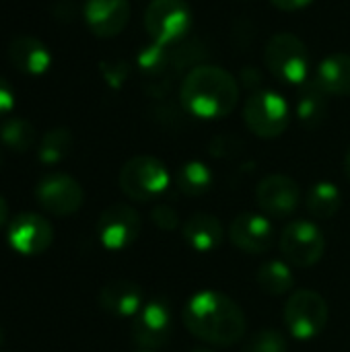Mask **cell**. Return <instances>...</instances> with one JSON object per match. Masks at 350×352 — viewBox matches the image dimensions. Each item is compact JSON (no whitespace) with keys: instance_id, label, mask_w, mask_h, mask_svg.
<instances>
[{"instance_id":"1","label":"cell","mask_w":350,"mask_h":352,"mask_svg":"<svg viewBox=\"0 0 350 352\" xmlns=\"http://www.w3.org/2000/svg\"><path fill=\"white\" fill-rule=\"evenodd\" d=\"M182 320L192 336L212 346L237 344L248 330L241 307L231 297L217 291L192 295L182 311Z\"/></svg>"},{"instance_id":"2","label":"cell","mask_w":350,"mask_h":352,"mask_svg":"<svg viewBox=\"0 0 350 352\" xmlns=\"http://www.w3.org/2000/svg\"><path fill=\"white\" fill-rule=\"evenodd\" d=\"M239 101V82L221 66L200 64L182 82V103L194 118H227Z\"/></svg>"},{"instance_id":"3","label":"cell","mask_w":350,"mask_h":352,"mask_svg":"<svg viewBox=\"0 0 350 352\" xmlns=\"http://www.w3.org/2000/svg\"><path fill=\"white\" fill-rule=\"evenodd\" d=\"M167 167L151 155H138L128 159L118 175L120 190L132 202H153L161 198L169 188Z\"/></svg>"},{"instance_id":"4","label":"cell","mask_w":350,"mask_h":352,"mask_svg":"<svg viewBox=\"0 0 350 352\" xmlns=\"http://www.w3.org/2000/svg\"><path fill=\"white\" fill-rule=\"evenodd\" d=\"M268 72L287 85H303L309 80V50L293 33H276L268 39L264 50Z\"/></svg>"},{"instance_id":"5","label":"cell","mask_w":350,"mask_h":352,"mask_svg":"<svg viewBox=\"0 0 350 352\" xmlns=\"http://www.w3.org/2000/svg\"><path fill=\"white\" fill-rule=\"evenodd\" d=\"M243 122L258 138H278L291 122V109L285 97L272 89L252 91L243 105Z\"/></svg>"},{"instance_id":"6","label":"cell","mask_w":350,"mask_h":352,"mask_svg":"<svg viewBox=\"0 0 350 352\" xmlns=\"http://www.w3.org/2000/svg\"><path fill=\"white\" fill-rule=\"evenodd\" d=\"M328 303L326 299L309 289H301L289 297L285 303V326L289 334L297 340H314L320 336L328 324Z\"/></svg>"},{"instance_id":"7","label":"cell","mask_w":350,"mask_h":352,"mask_svg":"<svg viewBox=\"0 0 350 352\" xmlns=\"http://www.w3.org/2000/svg\"><path fill=\"white\" fill-rule=\"evenodd\" d=\"M192 27V10L186 0H151L144 10V29L159 45L173 47Z\"/></svg>"},{"instance_id":"8","label":"cell","mask_w":350,"mask_h":352,"mask_svg":"<svg viewBox=\"0 0 350 352\" xmlns=\"http://www.w3.org/2000/svg\"><path fill=\"white\" fill-rule=\"evenodd\" d=\"M278 245L289 266L311 268L322 260L326 252V237L316 223L299 219L285 225Z\"/></svg>"},{"instance_id":"9","label":"cell","mask_w":350,"mask_h":352,"mask_svg":"<svg viewBox=\"0 0 350 352\" xmlns=\"http://www.w3.org/2000/svg\"><path fill=\"white\" fill-rule=\"evenodd\" d=\"M37 204L54 217H70L85 202L83 186L68 173H47L35 186Z\"/></svg>"},{"instance_id":"10","label":"cell","mask_w":350,"mask_h":352,"mask_svg":"<svg viewBox=\"0 0 350 352\" xmlns=\"http://www.w3.org/2000/svg\"><path fill=\"white\" fill-rule=\"evenodd\" d=\"M142 221L138 210L130 204H111L107 206L97 223V235L105 250L122 252L128 250L140 235Z\"/></svg>"},{"instance_id":"11","label":"cell","mask_w":350,"mask_h":352,"mask_svg":"<svg viewBox=\"0 0 350 352\" xmlns=\"http://www.w3.org/2000/svg\"><path fill=\"white\" fill-rule=\"evenodd\" d=\"M8 245L21 256H39L54 241L52 223L37 212L17 214L6 231Z\"/></svg>"},{"instance_id":"12","label":"cell","mask_w":350,"mask_h":352,"mask_svg":"<svg viewBox=\"0 0 350 352\" xmlns=\"http://www.w3.org/2000/svg\"><path fill=\"white\" fill-rule=\"evenodd\" d=\"M171 338V311L165 301H149L136 314L132 324V340L142 351L163 349Z\"/></svg>"},{"instance_id":"13","label":"cell","mask_w":350,"mask_h":352,"mask_svg":"<svg viewBox=\"0 0 350 352\" xmlns=\"http://www.w3.org/2000/svg\"><path fill=\"white\" fill-rule=\"evenodd\" d=\"M256 200L266 214L274 219H285L297 210L301 202V190L293 177L283 173H272L258 184Z\"/></svg>"},{"instance_id":"14","label":"cell","mask_w":350,"mask_h":352,"mask_svg":"<svg viewBox=\"0 0 350 352\" xmlns=\"http://www.w3.org/2000/svg\"><path fill=\"white\" fill-rule=\"evenodd\" d=\"M229 239L237 250L252 254V256H260L272 248L274 229H272V223L264 214L241 212L231 221Z\"/></svg>"},{"instance_id":"15","label":"cell","mask_w":350,"mask_h":352,"mask_svg":"<svg viewBox=\"0 0 350 352\" xmlns=\"http://www.w3.org/2000/svg\"><path fill=\"white\" fill-rule=\"evenodd\" d=\"M83 16L89 31L97 37L109 39L120 35L130 21L128 0H85Z\"/></svg>"},{"instance_id":"16","label":"cell","mask_w":350,"mask_h":352,"mask_svg":"<svg viewBox=\"0 0 350 352\" xmlns=\"http://www.w3.org/2000/svg\"><path fill=\"white\" fill-rule=\"evenodd\" d=\"M8 60L21 74L41 76L52 66V52L41 39L33 35H19L8 45Z\"/></svg>"},{"instance_id":"17","label":"cell","mask_w":350,"mask_h":352,"mask_svg":"<svg viewBox=\"0 0 350 352\" xmlns=\"http://www.w3.org/2000/svg\"><path fill=\"white\" fill-rule=\"evenodd\" d=\"M99 305L116 318H136L144 305V295L132 280H111L101 289Z\"/></svg>"},{"instance_id":"18","label":"cell","mask_w":350,"mask_h":352,"mask_svg":"<svg viewBox=\"0 0 350 352\" xmlns=\"http://www.w3.org/2000/svg\"><path fill=\"white\" fill-rule=\"evenodd\" d=\"M182 235H184V241L194 252L210 254L223 243L225 231H223V225H221V221L217 217L200 212V214H192L184 223Z\"/></svg>"},{"instance_id":"19","label":"cell","mask_w":350,"mask_h":352,"mask_svg":"<svg viewBox=\"0 0 350 352\" xmlns=\"http://www.w3.org/2000/svg\"><path fill=\"white\" fill-rule=\"evenodd\" d=\"M314 82L326 95H350V54H332L324 58L316 68Z\"/></svg>"},{"instance_id":"20","label":"cell","mask_w":350,"mask_h":352,"mask_svg":"<svg viewBox=\"0 0 350 352\" xmlns=\"http://www.w3.org/2000/svg\"><path fill=\"white\" fill-rule=\"evenodd\" d=\"M295 111H297L299 122L305 128H309V130L320 128L326 122V116H328V95L314 82V78L309 82L301 85Z\"/></svg>"},{"instance_id":"21","label":"cell","mask_w":350,"mask_h":352,"mask_svg":"<svg viewBox=\"0 0 350 352\" xmlns=\"http://www.w3.org/2000/svg\"><path fill=\"white\" fill-rule=\"evenodd\" d=\"M212 171L206 163L202 161H188L179 167L177 175H175V184H177V190L184 194V196H190V198H198V196H204L210 192L212 188Z\"/></svg>"},{"instance_id":"22","label":"cell","mask_w":350,"mask_h":352,"mask_svg":"<svg viewBox=\"0 0 350 352\" xmlns=\"http://www.w3.org/2000/svg\"><path fill=\"white\" fill-rule=\"evenodd\" d=\"M256 280H258V287L272 297L287 295L295 287V274L291 266L283 260H270L262 264L256 274Z\"/></svg>"},{"instance_id":"23","label":"cell","mask_w":350,"mask_h":352,"mask_svg":"<svg viewBox=\"0 0 350 352\" xmlns=\"http://www.w3.org/2000/svg\"><path fill=\"white\" fill-rule=\"evenodd\" d=\"M307 210L316 219H332L342 206V194L332 182H318L307 192Z\"/></svg>"},{"instance_id":"24","label":"cell","mask_w":350,"mask_h":352,"mask_svg":"<svg viewBox=\"0 0 350 352\" xmlns=\"http://www.w3.org/2000/svg\"><path fill=\"white\" fill-rule=\"evenodd\" d=\"M72 142H74V138H72V132L68 128H64V126L52 128L39 140L37 159L43 165H58L60 161H64L70 155Z\"/></svg>"},{"instance_id":"25","label":"cell","mask_w":350,"mask_h":352,"mask_svg":"<svg viewBox=\"0 0 350 352\" xmlns=\"http://www.w3.org/2000/svg\"><path fill=\"white\" fill-rule=\"evenodd\" d=\"M35 138V128L25 118H8L0 124V142L14 153H25L33 148Z\"/></svg>"},{"instance_id":"26","label":"cell","mask_w":350,"mask_h":352,"mask_svg":"<svg viewBox=\"0 0 350 352\" xmlns=\"http://www.w3.org/2000/svg\"><path fill=\"white\" fill-rule=\"evenodd\" d=\"M169 47L165 45H159V43H149L144 45L140 52H138V58H136V64L138 68L146 74V76H159L163 74L167 68H169Z\"/></svg>"},{"instance_id":"27","label":"cell","mask_w":350,"mask_h":352,"mask_svg":"<svg viewBox=\"0 0 350 352\" xmlns=\"http://www.w3.org/2000/svg\"><path fill=\"white\" fill-rule=\"evenodd\" d=\"M287 338L276 330L256 332L243 346V352H287Z\"/></svg>"},{"instance_id":"28","label":"cell","mask_w":350,"mask_h":352,"mask_svg":"<svg viewBox=\"0 0 350 352\" xmlns=\"http://www.w3.org/2000/svg\"><path fill=\"white\" fill-rule=\"evenodd\" d=\"M99 70H101V76L105 78V82L111 89H120L126 82L128 74H130V68H128V64L124 60H105V62H101Z\"/></svg>"},{"instance_id":"29","label":"cell","mask_w":350,"mask_h":352,"mask_svg":"<svg viewBox=\"0 0 350 352\" xmlns=\"http://www.w3.org/2000/svg\"><path fill=\"white\" fill-rule=\"evenodd\" d=\"M151 219H153V223H155L159 229H163V231H173V229L179 225V214H177V210H175L171 204H165V202L153 206Z\"/></svg>"},{"instance_id":"30","label":"cell","mask_w":350,"mask_h":352,"mask_svg":"<svg viewBox=\"0 0 350 352\" xmlns=\"http://www.w3.org/2000/svg\"><path fill=\"white\" fill-rule=\"evenodd\" d=\"M14 107V91L6 78L0 76V118L10 113Z\"/></svg>"},{"instance_id":"31","label":"cell","mask_w":350,"mask_h":352,"mask_svg":"<svg viewBox=\"0 0 350 352\" xmlns=\"http://www.w3.org/2000/svg\"><path fill=\"white\" fill-rule=\"evenodd\" d=\"M314 0H270V4L278 10H285V12H295V10H301L305 6H309Z\"/></svg>"},{"instance_id":"32","label":"cell","mask_w":350,"mask_h":352,"mask_svg":"<svg viewBox=\"0 0 350 352\" xmlns=\"http://www.w3.org/2000/svg\"><path fill=\"white\" fill-rule=\"evenodd\" d=\"M260 80H262L260 70H256V68H243V72H241V85L243 87L258 91L260 89Z\"/></svg>"},{"instance_id":"33","label":"cell","mask_w":350,"mask_h":352,"mask_svg":"<svg viewBox=\"0 0 350 352\" xmlns=\"http://www.w3.org/2000/svg\"><path fill=\"white\" fill-rule=\"evenodd\" d=\"M6 221H8V204H6V200L0 196V229L6 225Z\"/></svg>"},{"instance_id":"34","label":"cell","mask_w":350,"mask_h":352,"mask_svg":"<svg viewBox=\"0 0 350 352\" xmlns=\"http://www.w3.org/2000/svg\"><path fill=\"white\" fill-rule=\"evenodd\" d=\"M344 175H347V179L350 182V148L349 153H347V159H344Z\"/></svg>"},{"instance_id":"35","label":"cell","mask_w":350,"mask_h":352,"mask_svg":"<svg viewBox=\"0 0 350 352\" xmlns=\"http://www.w3.org/2000/svg\"><path fill=\"white\" fill-rule=\"evenodd\" d=\"M2 344H4V330L0 328V346H2Z\"/></svg>"},{"instance_id":"36","label":"cell","mask_w":350,"mask_h":352,"mask_svg":"<svg viewBox=\"0 0 350 352\" xmlns=\"http://www.w3.org/2000/svg\"><path fill=\"white\" fill-rule=\"evenodd\" d=\"M192 352H215V351H210V349H194Z\"/></svg>"},{"instance_id":"37","label":"cell","mask_w":350,"mask_h":352,"mask_svg":"<svg viewBox=\"0 0 350 352\" xmlns=\"http://www.w3.org/2000/svg\"><path fill=\"white\" fill-rule=\"evenodd\" d=\"M0 163H2V155H0Z\"/></svg>"},{"instance_id":"38","label":"cell","mask_w":350,"mask_h":352,"mask_svg":"<svg viewBox=\"0 0 350 352\" xmlns=\"http://www.w3.org/2000/svg\"><path fill=\"white\" fill-rule=\"evenodd\" d=\"M140 352H151V351H140Z\"/></svg>"}]
</instances>
